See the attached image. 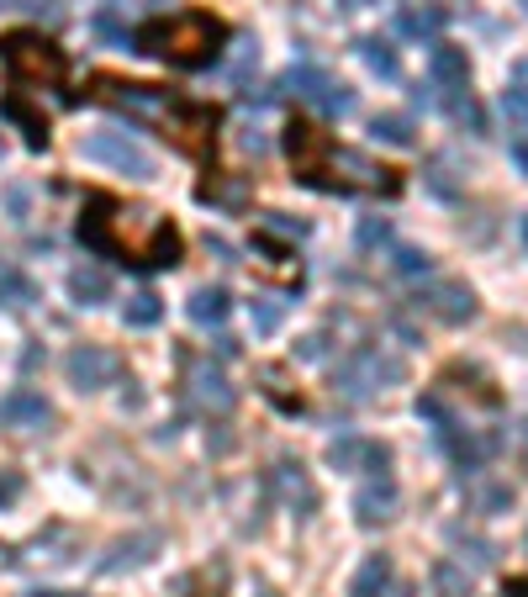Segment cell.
<instances>
[{
  "instance_id": "obj_3",
  "label": "cell",
  "mask_w": 528,
  "mask_h": 597,
  "mask_svg": "<svg viewBox=\"0 0 528 597\" xmlns=\"http://www.w3.org/2000/svg\"><path fill=\"white\" fill-rule=\"evenodd\" d=\"M286 153H291L296 180L312 185V191H370V196H397L402 191L397 170H386V164H376V159H365L354 149H338L318 122L296 117L286 127Z\"/></svg>"
},
{
  "instance_id": "obj_6",
  "label": "cell",
  "mask_w": 528,
  "mask_h": 597,
  "mask_svg": "<svg viewBox=\"0 0 528 597\" xmlns=\"http://www.w3.org/2000/svg\"><path fill=\"white\" fill-rule=\"evenodd\" d=\"M280 90L296 95V101H307V106H318V112H328V117H333V112H349V106H354L349 90L338 85L333 74H323L318 64H296V69H286V74H280Z\"/></svg>"
},
{
  "instance_id": "obj_5",
  "label": "cell",
  "mask_w": 528,
  "mask_h": 597,
  "mask_svg": "<svg viewBox=\"0 0 528 597\" xmlns=\"http://www.w3.org/2000/svg\"><path fill=\"white\" fill-rule=\"evenodd\" d=\"M0 64L11 69L16 85H48V90L69 85V59H64V48L48 43L43 32H32V27H16L0 37ZM64 101H74V95L64 90Z\"/></svg>"
},
{
  "instance_id": "obj_7",
  "label": "cell",
  "mask_w": 528,
  "mask_h": 597,
  "mask_svg": "<svg viewBox=\"0 0 528 597\" xmlns=\"http://www.w3.org/2000/svg\"><path fill=\"white\" fill-rule=\"evenodd\" d=\"M80 153L85 159H95V164H112L117 175H133V180H153V159H148L127 133H90L85 143H80Z\"/></svg>"
},
{
  "instance_id": "obj_2",
  "label": "cell",
  "mask_w": 528,
  "mask_h": 597,
  "mask_svg": "<svg viewBox=\"0 0 528 597\" xmlns=\"http://www.w3.org/2000/svg\"><path fill=\"white\" fill-rule=\"evenodd\" d=\"M95 101L127 112L133 122H148L159 127L180 153L211 164V133H217V112L202 106V101H185L175 90H159V85H133V80H112V74H95Z\"/></svg>"
},
{
  "instance_id": "obj_17",
  "label": "cell",
  "mask_w": 528,
  "mask_h": 597,
  "mask_svg": "<svg viewBox=\"0 0 528 597\" xmlns=\"http://www.w3.org/2000/svg\"><path fill=\"white\" fill-rule=\"evenodd\" d=\"M391 587V555H365V566L354 571L349 597H381Z\"/></svg>"
},
{
  "instance_id": "obj_18",
  "label": "cell",
  "mask_w": 528,
  "mask_h": 597,
  "mask_svg": "<svg viewBox=\"0 0 528 597\" xmlns=\"http://www.w3.org/2000/svg\"><path fill=\"white\" fill-rule=\"evenodd\" d=\"M228 291L222 286H202V291H191V323H202V329H211V323H222L228 318Z\"/></svg>"
},
{
  "instance_id": "obj_1",
  "label": "cell",
  "mask_w": 528,
  "mask_h": 597,
  "mask_svg": "<svg viewBox=\"0 0 528 597\" xmlns=\"http://www.w3.org/2000/svg\"><path fill=\"white\" fill-rule=\"evenodd\" d=\"M80 243L95 254L127 260L138 269H170L180 265V233L144 207H122L112 196H90L80 211Z\"/></svg>"
},
{
  "instance_id": "obj_14",
  "label": "cell",
  "mask_w": 528,
  "mask_h": 597,
  "mask_svg": "<svg viewBox=\"0 0 528 597\" xmlns=\"http://www.w3.org/2000/svg\"><path fill=\"white\" fill-rule=\"evenodd\" d=\"M0 418L16 423V428H43V423L54 418V407H48V402H43L32 387H16L5 402H0Z\"/></svg>"
},
{
  "instance_id": "obj_4",
  "label": "cell",
  "mask_w": 528,
  "mask_h": 597,
  "mask_svg": "<svg viewBox=\"0 0 528 597\" xmlns=\"http://www.w3.org/2000/svg\"><path fill=\"white\" fill-rule=\"evenodd\" d=\"M133 43H138V54L175 64V69H206L211 59H222L228 27H222L211 11H180V16L144 22Z\"/></svg>"
},
{
  "instance_id": "obj_38",
  "label": "cell",
  "mask_w": 528,
  "mask_h": 597,
  "mask_svg": "<svg viewBox=\"0 0 528 597\" xmlns=\"http://www.w3.org/2000/svg\"><path fill=\"white\" fill-rule=\"evenodd\" d=\"M524 239H528V222H524Z\"/></svg>"
},
{
  "instance_id": "obj_29",
  "label": "cell",
  "mask_w": 528,
  "mask_h": 597,
  "mask_svg": "<svg viewBox=\"0 0 528 597\" xmlns=\"http://www.w3.org/2000/svg\"><path fill=\"white\" fill-rule=\"evenodd\" d=\"M391 239V228H386L381 217H365V222H359V243H365V249H376V243H386Z\"/></svg>"
},
{
  "instance_id": "obj_15",
  "label": "cell",
  "mask_w": 528,
  "mask_h": 597,
  "mask_svg": "<svg viewBox=\"0 0 528 597\" xmlns=\"http://www.w3.org/2000/svg\"><path fill=\"white\" fill-rule=\"evenodd\" d=\"M354 513H359V524H381V518H391V513H397V486H391V477L370 481V486L354 497Z\"/></svg>"
},
{
  "instance_id": "obj_23",
  "label": "cell",
  "mask_w": 528,
  "mask_h": 597,
  "mask_svg": "<svg viewBox=\"0 0 528 597\" xmlns=\"http://www.w3.org/2000/svg\"><path fill=\"white\" fill-rule=\"evenodd\" d=\"M370 133H376L381 143H397V149H408V143H412V122L397 117V112H381V117L370 122Z\"/></svg>"
},
{
  "instance_id": "obj_21",
  "label": "cell",
  "mask_w": 528,
  "mask_h": 597,
  "mask_svg": "<svg viewBox=\"0 0 528 597\" xmlns=\"http://www.w3.org/2000/svg\"><path fill=\"white\" fill-rule=\"evenodd\" d=\"M502 106H507V117H518L528 127V59L513 64V80L502 90Z\"/></svg>"
},
{
  "instance_id": "obj_12",
  "label": "cell",
  "mask_w": 528,
  "mask_h": 597,
  "mask_svg": "<svg viewBox=\"0 0 528 597\" xmlns=\"http://www.w3.org/2000/svg\"><path fill=\"white\" fill-rule=\"evenodd\" d=\"M428 69H434V85L439 90H466L470 85V59H466L460 43H434Z\"/></svg>"
},
{
  "instance_id": "obj_30",
  "label": "cell",
  "mask_w": 528,
  "mask_h": 597,
  "mask_svg": "<svg viewBox=\"0 0 528 597\" xmlns=\"http://www.w3.org/2000/svg\"><path fill=\"white\" fill-rule=\"evenodd\" d=\"M254 329H260V333L280 329V307H275V301H254Z\"/></svg>"
},
{
  "instance_id": "obj_27",
  "label": "cell",
  "mask_w": 528,
  "mask_h": 597,
  "mask_svg": "<svg viewBox=\"0 0 528 597\" xmlns=\"http://www.w3.org/2000/svg\"><path fill=\"white\" fill-rule=\"evenodd\" d=\"M397 275H428V254L423 249H397Z\"/></svg>"
},
{
  "instance_id": "obj_26",
  "label": "cell",
  "mask_w": 528,
  "mask_h": 597,
  "mask_svg": "<svg viewBox=\"0 0 528 597\" xmlns=\"http://www.w3.org/2000/svg\"><path fill=\"white\" fill-rule=\"evenodd\" d=\"M444 11L439 5H423V11H402V32H412V37H423V32H439Z\"/></svg>"
},
{
  "instance_id": "obj_8",
  "label": "cell",
  "mask_w": 528,
  "mask_h": 597,
  "mask_svg": "<svg viewBox=\"0 0 528 597\" xmlns=\"http://www.w3.org/2000/svg\"><path fill=\"white\" fill-rule=\"evenodd\" d=\"M64 376H69L74 391H101L122 376V359L112 355V349H101V344H74V349L64 355Z\"/></svg>"
},
{
  "instance_id": "obj_22",
  "label": "cell",
  "mask_w": 528,
  "mask_h": 597,
  "mask_svg": "<svg viewBox=\"0 0 528 597\" xmlns=\"http://www.w3.org/2000/svg\"><path fill=\"white\" fill-rule=\"evenodd\" d=\"M159 312H164V301L153 297V291H138V297H127V307H122L127 329H153V323H159Z\"/></svg>"
},
{
  "instance_id": "obj_20",
  "label": "cell",
  "mask_w": 528,
  "mask_h": 597,
  "mask_svg": "<svg viewBox=\"0 0 528 597\" xmlns=\"http://www.w3.org/2000/svg\"><path fill=\"white\" fill-rule=\"evenodd\" d=\"M359 59H365V69H370V74H381V80H397V74H402L397 48H391V43H381V37H359Z\"/></svg>"
},
{
  "instance_id": "obj_31",
  "label": "cell",
  "mask_w": 528,
  "mask_h": 597,
  "mask_svg": "<svg viewBox=\"0 0 528 597\" xmlns=\"http://www.w3.org/2000/svg\"><path fill=\"white\" fill-rule=\"evenodd\" d=\"M16 497H22V477L11 466H0V508H11Z\"/></svg>"
},
{
  "instance_id": "obj_9",
  "label": "cell",
  "mask_w": 528,
  "mask_h": 597,
  "mask_svg": "<svg viewBox=\"0 0 528 597\" xmlns=\"http://www.w3.org/2000/svg\"><path fill=\"white\" fill-rule=\"evenodd\" d=\"M417 307L439 323H470L475 318V291L466 280H428V291L417 297Z\"/></svg>"
},
{
  "instance_id": "obj_19",
  "label": "cell",
  "mask_w": 528,
  "mask_h": 597,
  "mask_svg": "<svg viewBox=\"0 0 528 597\" xmlns=\"http://www.w3.org/2000/svg\"><path fill=\"white\" fill-rule=\"evenodd\" d=\"M69 291H74L80 307H95V301L112 297V280H106L95 265H80V269H69Z\"/></svg>"
},
{
  "instance_id": "obj_37",
  "label": "cell",
  "mask_w": 528,
  "mask_h": 597,
  "mask_svg": "<svg viewBox=\"0 0 528 597\" xmlns=\"http://www.w3.org/2000/svg\"><path fill=\"white\" fill-rule=\"evenodd\" d=\"M32 597H69V593H32Z\"/></svg>"
},
{
  "instance_id": "obj_13",
  "label": "cell",
  "mask_w": 528,
  "mask_h": 597,
  "mask_svg": "<svg viewBox=\"0 0 528 597\" xmlns=\"http://www.w3.org/2000/svg\"><path fill=\"white\" fill-rule=\"evenodd\" d=\"M328 460L338 466V471H354V466H370V471H381L391 466V449L386 445H365V439H333L328 445Z\"/></svg>"
},
{
  "instance_id": "obj_28",
  "label": "cell",
  "mask_w": 528,
  "mask_h": 597,
  "mask_svg": "<svg viewBox=\"0 0 528 597\" xmlns=\"http://www.w3.org/2000/svg\"><path fill=\"white\" fill-rule=\"evenodd\" d=\"M0 297H16V301H32V286L16 275V269L0 265Z\"/></svg>"
},
{
  "instance_id": "obj_16",
  "label": "cell",
  "mask_w": 528,
  "mask_h": 597,
  "mask_svg": "<svg viewBox=\"0 0 528 597\" xmlns=\"http://www.w3.org/2000/svg\"><path fill=\"white\" fill-rule=\"evenodd\" d=\"M275 481H280V492H286L301 513L318 508V492H312V481H307V471H301V460H280V466H275Z\"/></svg>"
},
{
  "instance_id": "obj_10",
  "label": "cell",
  "mask_w": 528,
  "mask_h": 597,
  "mask_svg": "<svg viewBox=\"0 0 528 597\" xmlns=\"http://www.w3.org/2000/svg\"><path fill=\"white\" fill-rule=\"evenodd\" d=\"M185 387H191V397H196L202 407H211V413H228V407H233V387H228V376H222L217 365H185Z\"/></svg>"
},
{
  "instance_id": "obj_34",
  "label": "cell",
  "mask_w": 528,
  "mask_h": 597,
  "mask_svg": "<svg viewBox=\"0 0 528 597\" xmlns=\"http://www.w3.org/2000/svg\"><path fill=\"white\" fill-rule=\"evenodd\" d=\"M507 597H528V576H513V582H507Z\"/></svg>"
},
{
  "instance_id": "obj_24",
  "label": "cell",
  "mask_w": 528,
  "mask_h": 597,
  "mask_svg": "<svg viewBox=\"0 0 528 597\" xmlns=\"http://www.w3.org/2000/svg\"><path fill=\"white\" fill-rule=\"evenodd\" d=\"M434 587H439V597H470V576L455 561H439L434 566Z\"/></svg>"
},
{
  "instance_id": "obj_25",
  "label": "cell",
  "mask_w": 528,
  "mask_h": 597,
  "mask_svg": "<svg viewBox=\"0 0 528 597\" xmlns=\"http://www.w3.org/2000/svg\"><path fill=\"white\" fill-rule=\"evenodd\" d=\"M5 117L27 127V143H32V149H43V143H48V122H43V117H32V112L22 106V101H5Z\"/></svg>"
},
{
  "instance_id": "obj_32",
  "label": "cell",
  "mask_w": 528,
  "mask_h": 597,
  "mask_svg": "<svg viewBox=\"0 0 528 597\" xmlns=\"http://www.w3.org/2000/svg\"><path fill=\"white\" fill-rule=\"evenodd\" d=\"M481 508L486 513H497V508H513V486H486V492H481Z\"/></svg>"
},
{
  "instance_id": "obj_35",
  "label": "cell",
  "mask_w": 528,
  "mask_h": 597,
  "mask_svg": "<svg viewBox=\"0 0 528 597\" xmlns=\"http://www.w3.org/2000/svg\"><path fill=\"white\" fill-rule=\"evenodd\" d=\"M338 5H349V11H359V5H376V0H338Z\"/></svg>"
},
{
  "instance_id": "obj_11",
  "label": "cell",
  "mask_w": 528,
  "mask_h": 597,
  "mask_svg": "<svg viewBox=\"0 0 528 597\" xmlns=\"http://www.w3.org/2000/svg\"><path fill=\"white\" fill-rule=\"evenodd\" d=\"M386 381H402V359H386V355H359L344 370V387L349 391H376V387H386Z\"/></svg>"
},
{
  "instance_id": "obj_36",
  "label": "cell",
  "mask_w": 528,
  "mask_h": 597,
  "mask_svg": "<svg viewBox=\"0 0 528 597\" xmlns=\"http://www.w3.org/2000/svg\"><path fill=\"white\" fill-rule=\"evenodd\" d=\"M0 566H11V544H0Z\"/></svg>"
},
{
  "instance_id": "obj_33",
  "label": "cell",
  "mask_w": 528,
  "mask_h": 597,
  "mask_svg": "<svg viewBox=\"0 0 528 597\" xmlns=\"http://www.w3.org/2000/svg\"><path fill=\"white\" fill-rule=\"evenodd\" d=\"M513 159L524 164V175H528V133H524V138H513Z\"/></svg>"
}]
</instances>
